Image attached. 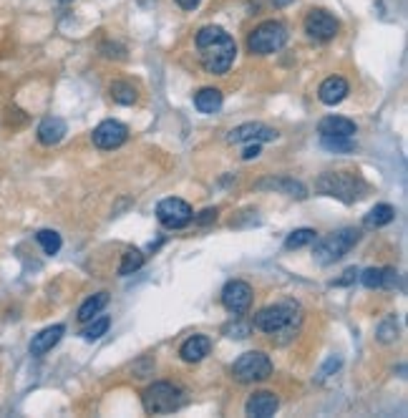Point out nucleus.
<instances>
[{"instance_id":"f257e3e1","label":"nucleus","mask_w":408,"mask_h":418,"mask_svg":"<svg viewBox=\"0 0 408 418\" xmlns=\"http://www.w3.org/2000/svg\"><path fill=\"white\" fill-rule=\"evenodd\" d=\"M196 49L201 51V68L212 76H224L234 63L237 44L224 28L204 26L196 33Z\"/></svg>"},{"instance_id":"f03ea898","label":"nucleus","mask_w":408,"mask_h":418,"mask_svg":"<svg viewBox=\"0 0 408 418\" xmlns=\"http://www.w3.org/2000/svg\"><path fill=\"white\" fill-rule=\"evenodd\" d=\"M300 305L292 300H282L275 305L262 307L252 320V327L267 332V335H292L300 325Z\"/></svg>"},{"instance_id":"7ed1b4c3","label":"nucleus","mask_w":408,"mask_h":418,"mask_svg":"<svg viewBox=\"0 0 408 418\" xmlns=\"http://www.w3.org/2000/svg\"><path fill=\"white\" fill-rule=\"evenodd\" d=\"M366 189H368L366 182L358 174H350V172H328L318 179V192L340 199L345 204L358 202Z\"/></svg>"},{"instance_id":"20e7f679","label":"nucleus","mask_w":408,"mask_h":418,"mask_svg":"<svg viewBox=\"0 0 408 418\" xmlns=\"http://www.w3.org/2000/svg\"><path fill=\"white\" fill-rule=\"evenodd\" d=\"M361 240V230H355V227H343V230L333 232V235L323 237V240H315V260L320 265H333L338 262L340 258L353 250Z\"/></svg>"},{"instance_id":"39448f33","label":"nucleus","mask_w":408,"mask_h":418,"mask_svg":"<svg viewBox=\"0 0 408 418\" xmlns=\"http://www.w3.org/2000/svg\"><path fill=\"white\" fill-rule=\"evenodd\" d=\"M287 44V28L280 21H265L254 28L247 38V49L254 56H270L277 53Z\"/></svg>"},{"instance_id":"423d86ee","label":"nucleus","mask_w":408,"mask_h":418,"mask_svg":"<svg viewBox=\"0 0 408 418\" xmlns=\"http://www.w3.org/2000/svg\"><path fill=\"white\" fill-rule=\"evenodd\" d=\"M141 403H144V411L146 413H171L184 403V396H181V388H176L174 383H151L146 391L141 393Z\"/></svg>"},{"instance_id":"0eeeda50","label":"nucleus","mask_w":408,"mask_h":418,"mask_svg":"<svg viewBox=\"0 0 408 418\" xmlns=\"http://www.w3.org/2000/svg\"><path fill=\"white\" fill-rule=\"evenodd\" d=\"M272 373V363L262 350H249V353L239 355L232 365V375L234 381L239 383H257L270 378Z\"/></svg>"},{"instance_id":"6e6552de","label":"nucleus","mask_w":408,"mask_h":418,"mask_svg":"<svg viewBox=\"0 0 408 418\" xmlns=\"http://www.w3.org/2000/svg\"><path fill=\"white\" fill-rule=\"evenodd\" d=\"M156 217H159V222L166 227V230H181V227H186L191 222L194 212H191V207L184 202V199L169 197V199H161L159 202V207H156Z\"/></svg>"},{"instance_id":"1a4fd4ad","label":"nucleus","mask_w":408,"mask_h":418,"mask_svg":"<svg viewBox=\"0 0 408 418\" xmlns=\"http://www.w3.org/2000/svg\"><path fill=\"white\" fill-rule=\"evenodd\" d=\"M275 139H277V131L270 129V126H265V123H260V121L239 123V126H234V129L227 134L229 144H252V141L262 144V141H275Z\"/></svg>"},{"instance_id":"9d476101","label":"nucleus","mask_w":408,"mask_h":418,"mask_svg":"<svg viewBox=\"0 0 408 418\" xmlns=\"http://www.w3.org/2000/svg\"><path fill=\"white\" fill-rule=\"evenodd\" d=\"M340 31V23L328 11H310L305 16V33L313 41H333Z\"/></svg>"},{"instance_id":"9b49d317","label":"nucleus","mask_w":408,"mask_h":418,"mask_svg":"<svg viewBox=\"0 0 408 418\" xmlns=\"http://www.w3.org/2000/svg\"><path fill=\"white\" fill-rule=\"evenodd\" d=\"M222 305L227 307L232 315H242L252 305V287L242 280H232L224 285L222 290Z\"/></svg>"},{"instance_id":"f8f14e48","label":"nucleus","mask_w":408,"mask_h":418,"mask_svg":"<svg viewBox=\"0 0 408 418\" xmlns=\"http://www.w3.org/2000/svg\"><path fill=\"white\" fill-rule=\"evenodd\" d=\"M126 139H129V129L121 121H114V118L101 121L94 129V144L99 149H119Z\"/></svg>"},{"instance_id":"ddd939ff","label":"nucleus","mask_w":408,"mask_h":418,"mask_svg":"<svg viewBox=\"0 0 408 418\" xmlns=\"http://www.w3.org/2000/svg\"><path fill=\"white\" fill-rule=\"evenodd\" d=\"M280 408V398L270 391H260V393H252L244 403V413L252 418H270L277 413Z\"/></svg>"},{"instance_id":"4468645a","label":"nucleus","mask_w":408,"mask_h":418,"mask_svg":"<svg viewBox=\"0 0 408 418\" xmlns=\"http://www.w3.org/2000/svg\"><path fill=\"white\" fill-rule=\"evenodd\" d=\"M66 131H69V126H66L64 118L46 116L41 123H38V141H41L43 146H56L64 141Z\"/></svg>"},{"instance_id":"2eb2a0df","label":"nucleus","mask_w":408,"mask_h":418,"mask_svg":"<svg viewBox=\"0 0 408 418\" xmlns=\"http://www.w3.org/2000/svg\"><path fill=\"white\" fill-rule=\"evenodd\" d=\"M345 96H348V81L340 78V76H330V78H325L318 88V98L325 103V106H335V103H340Z\"/></svg>"},{"instance_id":"dca6fc26","label":"nucleus","mask_w":408,"mask_h":418,"mask_svg":"<svg viewBox=\"0 0 408 418\" xmlns=\"http://www.w3.org/2000/svg\"><path fill=\"white\" fill-rule=\"evenodd\" d=\"M64 332H66L64 325H51L38 332V335H33L31 355H46L48 350H54V345H59L61 338H64Z\"/></svg>"},{"instance_id":"f3484780","label":"nucleus","mask_w":408,"mask_h":418,"mask_svg":"<svg viewBox=\"0 0 408 418\" xmlns=\"http://www.w3.org/2000/svg\"><path fill=\"white\" fill-rule=\"evenodd\" d=\"M212 350V340L207 335H191L189 340H184V345L179 348V355L186 360V363H199L204 360Z\"/></svg>"},{"instance_id":"a211bd4d","label":"nucleus","mask_w":408,"mask_h":418,"mask_svg":"<svg viewBox=\"0 0 408 418\" xmlns=\"http://www.w3.org/2000/svg\"><path fill=\"white\" fill-rule=\"evenodd\" d=\"M355 123L350 118L343 116H325L318 123V134L320 136H353L355 134Z\"/></svg>"},{"instance_id":"6ab92c4d","label":"nucleus","mask_w":408,"mask_h":418,"mask_svg":"<svg viewBox=\"0 0 408 418\" xmlns=\"http://www.w3.org/2000/svg\"><path fill=\"white\" fill-rule=\"evenodd\" d=\"M257 189H272V192H282V194H287V197H292V199H305V197H308V189L302 187L300 182H295V179H287V177H282V179H265V182L257 184Z\"/></svg>"},{"instance_id":"aec40b11","label":"nucleus","mask_w":408,"mask_h":418,"mask_svg":"<svg viewBox=\"0 0 408 418\" xmlns=\"http://www.w3.org/2000/svg\"><path fill=\"white\" fill-rule=\"evenodd\" d=\"M224 103V96L219 88H201L199 93L194 96V106L199 108L201 113H217Z\"/></svg>"},{"instance_id":"412c9836","label":"nucleus","mask_w":408,"mask_h":418,"mask_svg":"<svg viewBox=\"0 0 408 418\" xmlns=\"http://www.w3.org/2000/svg\"><path fill=\"white\" fill-rule=\"evenodd\" d=\"M393 217H396V209H393L391 204H376V207H373L371 212L366 215L363 225H366L368 230H378V227L391 225Z\"/></svg>"},{"instance_id":"4be33fe9","label":"nucleus","mask_w":408,"mask_h":418,"mask_svg":"<svg viewBox=\"0 0 408 418\" xmlns=\"http://www.w3.org/2000/svg\"><path fill=\"white\" fill-rule=\"evenodd\" d=\"M106 305H109V292H96L94 297H89V300L79 307V320L81 322L94 320V317L99 315V312L104 310Z\"/></svg>"},{"instance_id":"5701e85b","label":"nucleus","mask_w":408,"mask_h":418,"mask_svg":"<svg viewBox=\"0 0 408 418\" xmlns=\"http://www.w3.org/2000/svg\"><path fill=\"white\" fill-rule=\"evenodd\" d=\"M111 98L116 103H121V106H131V103H136V98H139V93H136V88L129 83V81H114L111 83Z\"/></svg>"},{"instance_id":"b1692460","label":"nucleus","mask_w":408,"mask_h":418,"mask_svg":"<svg viewBox=\"0 0 408 418\" xmlns=\"http://www.w3.org/2000/svg\"><path fill=\"white\" fill-rule=\"evenodd\" d=\"M318 240V232L310 230V227H300V230L290 232L285 240V247L287 250H300V247H308L313 245V242Z\"/></svg>"},{"instance_id":"393cba45","label":"nucleus","mask_w":408,"mask_h":418,"mask_svg":"<svg viewBox=\"0 0 408 418\" xmlns=\"http://www.w3.org/2000/svg\"><path fill=\"white\" fill-rule=\"evenodd\" d=\"M320 144L333 154H350L355 149L353 136H320Z\"/></svg>"},{"instance_id":"a878e982","label":"nucleus","mask_w":408,"mask_h":418,"mask_svg":"<svg viewBox=\"0 0 408 418\" xmlns=\"http://www.w3.org/2000/svg\"><path fill=\"white\" fill-rule=\"evenodd\" d=\"M144 267V253H139V250H126L121 258V265H119V275H134L136 270Z\"/></svg>"},{"instance_id":"bb28decb","label":"nucleus","mask_w":408,"mask_h":418,"mask_svg":"<svg viewBox=\"0 0 408 418\" xmlns=\"http://www.w3.org/2000/svg\"><path fill=\"white\" fill-rule=\"evenodd\" d=\"M38 245L43 247V253L46 255H59V250H61V235L56 230H41L38 232Z\"/></svg>"},{"instance_id":"cd10ccee","label":"nucleus","mask_w":408,"mask_h":418,"mask_svg":"<svg viewBox=\"0 0 408 418\" xmlns=\"http://www.w3.org/2000/svg\"><path fill=\"white\" fill-rule=\"evenodd\" d=\"M89 322H91V325L86 327L84 332H81V335H84V338L89 340V343H94V340L104 338V335L109 332V327H111V320H109V317H99V320H89Z\"/></svg>"},{"instance_id":"c85d7f7f","label":"nucleus","mask_w":408,"mask_h":418,"mask_svg":"<svg viewBox=\"0 0 408 418\" xmlns=\"http://www.w3.org/2000/svg\"><path fill=\"white\" fill-rule=\"evenodd\" d=\"M358 277H361V282L366 285V287L376 290L383 285V267H368V270H363V272H358Z\"/></svg>"},{"instance_id":"c756f323","label":"nucleus","mask_w":408,"mask_h":418,"mask_svg":"<svg viewBox=\"0 0 408 418\" xmlns=\"http://www.w3.org/2000/svg\"><path fill=\"white\" fill-rule=\"evenodd\" d=\"M381 343H393V340L398 338V327H396V320H386L378 325V335H376Z\"/></svg>"},{"instance_id":"7c9ffc66","label":"nucleus","mask_w":408,"mask_h":418,"mask_svg":"<svg viewBox=\"0 0 408 418\" xmlns=\"http://www.w3.org/2000/svg\"><path fill=\"white\" fill-rule=\"evenodd\" d=\"M101 51H104V56H106V58H119V61L126 58V49H124V46H119V44H111V41L101 44Z\"/></svg>"},{"instance_id":"2f4dec72","label":"nucleus","mask_w":408,"mask_h":418,"mask_svg":"<svg viewBox=\"0 0 408 418\" xmlns=\"http://www.w3.org/2000/svg\"><path fill=\"white\" fill-rule=\"evenodd\" d=\"M340 363H343V360H340V355H330V358L325 360L323 368L318 370V381H325V378H328V375L333 373V370L340 368Z\"/></svg>"},{"instance_id":"473e14b6","label":"nucleus","mask_w":408,"mask_h":418,"mask_svg":"<svg viewBox=\"0 0 408 418\" xmlns=\"http://www.w3.org/2000/svg\"><path fill=\"white\" fill-rule=\"evenodd\" d=\"M249 330H252V325H242V322H234V325L224 327V332H227L229 338H247Z\"/></svg>"},{"instance_id":"72a5a7b5","label":"nucleus","mask_w":408,"mask_h":418,"mask_svg":"<svg viewBox=\"0 0 408 418\" xmlns=\"http://www.w3.org/2000/svg\"><path fill=\"white\" fill-rule=\"evenodd\" d=\"M355 280H358V270H355V267H348V270H345V272H343V277H340V280H335V287H343V285H350V282H355Z\"/></svg>"},{"instance_id":"f704fd0d","label":"nucleus","mask_w":408,"mask_h":418,"mask_svg":"<svg viewBox=\"0 0 408 418\" xmlns=\"http://www.w3.org/2000/svg\"><path fill=\"white\" fill-rule=\"evenodd\" d=\"M217 215H219L217 209H204V212H201L199 217H191V220H194L196 225H209V222L217 220Z\"/></svg>"},{"instance_id":"c9c22d12","label":"nucleus","mask_w":408,"mask_h":418,"mask_svg":"<svg viewBox=\"0 0 408 418\" xmlns=\"http://www.w3.org/2000/svg\"><path fill=\"white\" fill-rule=\"evenodd\" d=\"M398 282V272L393 267H383V285L381 287H396Z\"/></svg>"},{"instance_id":"e433bc0d","label":"nucleus","mask_w":408,"mask_h":418,"mask_svg":"<svg viewBox=\"0 0 408 418\" xmlns=\"http://www.w3.org/2000/svg\"><path fill=\"white\" fill-rule=\"evenodd\" d=\"M257 156H260V144H257V141H252V144H249L247 149H244L242 159L249 161V159H257Z\"/></svg>"},{"instance_id":"4c0bfd02","label":"nucleus","mask_w":408,"mask_h":418,"mask_svg":"<svg viewBox=\"0 0 408 418\" xmlns=\"http://www.w3.org/2000/svg\"><path fill=\"white\" fill-rule=\"evenodd\" d=\"M199 3H201V0H176V6H179L181 11H194Z\"/></svg>"},{"instance_id":"58836bf2","label":"nucleus","mask_w":408,"mask_h":418,"mask_svg":"<svg viewBox=\"0 0 408 418\" xmlns=\"http://www.w3.org/2000/svg\"><path fill=\"white\" fill-rule=\"evenodd\" d=\"M272 3H275L277 8H285V6H290L292 0H272Z\"/></svg>"},{"instance_id":"ea45409f","label":"nucleus","mask_w":408,"mask_h":418,"mask_svg":"<svg viewBox=\"0 0 408 418\" xmlns=\"http://www.w3.org/2000/svg\"><path fill=\"white\" fill-rule=\"evenodd\" d=\"M139 3H141V6H151V3H154V0H139Z\"/></svg>"},{"instance_id":"a19ab883","label":"nucleus","mask_w":408,"mask_h":418,"mask_svg":"<svg viewBox=\"0 0 408 418\" xmlns=\"http://www.w3.org/2000/svg\"><path fill=\"white\" fill-rule=\"evenodd\" d=\"M61 3H69V0H61Z\"/></svg>"}]
</instances>
